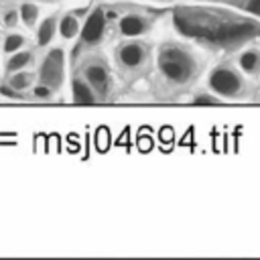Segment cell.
<instances>
[{"instance_id":"cell-1","label":"cell","mask_w":260,"mask_h":260,"mask_svg":"<svg viewBox=\"0 0 260 260\" xmlns=\"http://www.w3.org/2000/svg\"><path fill=\"white\" fill-rule=\"evenodd\" d=\"M156 65L158 71L171 81V83H189L193 79V75L197 73V61L195 57L177 45H167L158 51L156 57Z\"/></svg>"},{"instance_id":"cell-2","label":"cell","mask_w":260,"mask_h":260,"mask_svg":"<svg viewBox=\"0 0 260 260\" xmlns=\"http://www.w3.org/2000/svg\"><path fill=\"white\" fill-rule=\"evenodd\" d=\"M207 83H209V89L221 98H238L246 91L244 77L234 67H228V65L215 67L209 73Z\"/></svg>"},{"instance_id":"cell-3","label":"cell","mask_w":260,"mask_h":260,"mask_svg":"<svg viewBox=\"0 0 260 260\" xmlns=\"http://www.w3.org/2000/svg\"><path fill=\"white\" fill-rule=\"evenodd\" d=\"M41 81L43 85L55 89L61 85L63 81V51L61 49H53L45 61H43V67H41Z\"/></svg>"},{"instance_id":"cell-4","label":"cell","mask_w":260,"mask_h":260,"mask_svg":"<svg viewBox=\"0 0 260 260\" xmlns=\"http://www.w3.org/2000/svg\"><path fill=\"white\" fill-rule=\"evenodd\" d=\"M118 59L124 67L128 69H138L144 65V61L148 59V47L144 43H138V41H132V43H126L120 47L118 51Z\"/></svg>"},{"instance_id":"cell-5","label":"cell","mask_w":260,"mask_h":260,"mask_svg":"<svg viewBox=\"0 0 260 260\" xmlns=\"http://www.w3.org/2000/svg\"><path fill=\"white\" fill-rule=\"evenodd\" d=\"M104 26H106V16H104V10H93L91 16L87 18L83 30H81V37L85 43H98L104 35Z\"/></svg>"},{"instance_id":"cell-6","label":"cell","mask_w":260,"mask_h":260,"mask_svg":"<svg viewBox=\"0 0 260 260\" xmlns=\"http://www.w3.org/2000/svg\"><path fill=\"white\" fill-rule=\"evenodd\" d=\"M150 26V20L142 14H126L120 18V32L124 37H140Z\"/></svg>"},{"instance_id":"cell-7","label":"cell","mask_w":260,"mask_h":260,"mask_svg":"<svg viewBox=\"0 0 260 260\" xmlns=\"http://www.w3.org/2000/svg\"><path fill=\"white\" fill-rule=\"evenodd\" d=\"M85 79L89 81V85L100 91V93H106L108 87H110V75H108V69L100 63H93L85 69Z\"/></svg>"},{"instance_id":"cell-8","label":"cell","mask_w":260,"mask_h":260,"mask_svg":"<svg viewBox=\"0 0 260 260\" xmlns=\"http://www.w3.org/2000/svg\"><path fill=\"white\" fill-rule=\"evenodd\" d=\"M238 65L244 73L248 75H258L260 73V51L258 49H248L238 57Z\"/></svg>"},{"instance_id":"cell-9","label":"cell","mask_w":260,"mask_h":260,"mask_svg":"<svg viewBox=\"0 0 260 260\" xmlns=\"http://www.w3.org/2000/svg\"><path fill=\"white\" fill-rule=\"evenodd\" d=\"M71 89H73L75 102H79V104H93V102H95V95H93V91H91V85H87L85 81L73 79Z\"/></svg>"},{"instance_id":"cell-10","label":"cell","mask_w":260,"mask_h":260,"mask_svg":"<svg viewBox=\"0 0 260 260\" xmlns=\"http://www.w3.org/2000/svg\"><path fill=\"white\" fill-rule=\"evenodd\" d=\"M77 30H79V24H77V18H75V16L67 14V16H63V18H61V24H59V32H61L65 39H71V37H75V35H77Z\"/></svg>"},{"instance_id":"cell-11","label":"cell","mask_w":260,"mask_h":260,"mask_svg":"<svg viewBox=\"0 0 260 260\" xmlns=\"http://www.w3.org/2000/svg\"><path fill=\"white\" fill-rule=\"evenodd\" d=\"M55 35V18H47L41 28H39V37H37V43L39 45H47Z\"/></svg>"},{"instance_id":"cell-12","label":"cell","mask_w":260,"mask_h":260,"mask_svg":"<svg viewBox=\"0 0 260 260\" xmlns=\"http://www.w3.org/2000/svg\"><path fill=\"white\" fill-rule=\"evenodd\" d=\"M37 14H39L37 6H32V4H22V8H20V18H22L26 24H35Z\"/></svg>"},{"instance_id":"cell-13","label":"cell","mask_w":260,"mask_h":260,"mask_svg":"<svg viewBox=\"0 0 260 260\" xmlns=\"http://www.w3.org/2000/svg\"><path fill=\"white\" fill-rule=\"evenodd\" d=\"M28 59H30L28 53H18V55H14V57L8 61V69H10V71H16V69L24 67V65L28 63Z\"/></svg>"},{"instance_id":"cell-14","label":"cell","mask_w":260,"mask_h":260,"mask_svg":"<svg viewBox=\"0 0 260 260\" xmlns=\"http://www.w3.org/2000/svg\"><path fill=\"white\" fill-rule=\"evenodd\" d=\"M193 104H195V106H217L219 100H217L215 95H211V93H197V95L193 98Z\"/></svg>"},{"instance_id":"cell-15","label":"cell","mask_w":260,"mask_h":260,"mask_svg":"<svg viewBox=\"0 0 260 260\" xmlns=\"http://www.w3.org/2000/svg\"><path fill=\"white\" fill-rule=\"evenodd\" d=\"M28 83H30V75H28V73H18V75H14L12 81H10L12 89H24Z\"/></svg>"},{"instance_id":"cell-16","label":"cell","mask_w":260,"mask_h":260,"mask_svg":"<svg viewBox=\"0 0 260 260\" xmlns=\"http://www.w3.org/2000/svg\"><path fill=\"white\" fill-rule=\"evenodd\" d=\"M20 47H22V37H18V35L8 37L6 43H4V51H6V53H14V51L20 49Z\"/></svg>"},{"instance_id":"cell-17","label":"cell","mask_w":260,"mask_h":260,"mask_svg":"<svg viewBox=\"0 0 260 260\" xmlns=\"http://www.w3.org/2000/svg\"><path fill=\"white\" fill-rule=\"evenodd\" d=\"M35 95H37V98H49V95H51V87L39 85V87H35Z\"/></svg>"},{"instance_id":"cell-18","label":"cell","mask_w":260,"mask_h":260,"mask_svg":"<svg viewBox=\"0 0 260 260\" xmlns=\"http://www.w3.org/2000/svg\"><path fill=\"white\" fill-rule=\"evenodd\" d=\"M4 22H6L8 26H12V24L16 22V12H8V14L4 16Z\"/></svg>"},{"instance_id":"cell-19","label":"cell","mask_w":260,"mask_h":260,"mask_svg":"<svg viewBox=\"0 0 260 260\" xmlns=\"http://www.w3.org/2000/svg\"><path fill=\"white\" fill-rule=\"evenodd\" d=\"M0 93L10 98V95H12V87H6V85H4V87H0Z\"/></svg>"}]
</instances>
